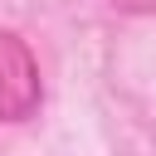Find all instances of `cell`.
Instances as JSON below:
<instances>
[{"label":"cell","mask_w":156,"mask_h":156,"mask_svg":"<svg viewBox=\"0 0 156 156\" xmlns=\"http://www.w3.org/2000/svg\"><path fill=\"white\" fill-rule=\"evenodd\" d=\"M117 15H156V0H107Z\"/></svg>","instance_id":"obj_2"},{"label":"cell","mask_w":156,"mask_h":156,"mask_svg":"<svg viewBox=\"0 0 156 156\" xmlns=\"http://www.w3.org/2000/svg\"><path fill=\"white\" fill-rule=\"evenodd\" d=\"M39 107H44L39 58H34L29 39H20L15 29H0V122L20 127V122L39 117Z\"/></svg>","instance_id":"obj_1"}]
</instances>
